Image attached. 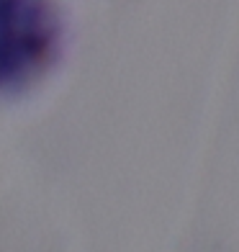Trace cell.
<instances>
[{
    "instance_id": "6da1fadb",
    "label": "cell",
    "mask_w": 239,
    "mask_h": 252,
    "mask_svg": "<svg viewBox=\"0 0 239 252\" xmlns=\"http://www.w3.org/2000/svg\"><path fill=\"white\" fill-rule=\"evenodd\" d=\"M60 49L52 0H0V95L29 85Z\"/></svg>"
}]
</instances>
